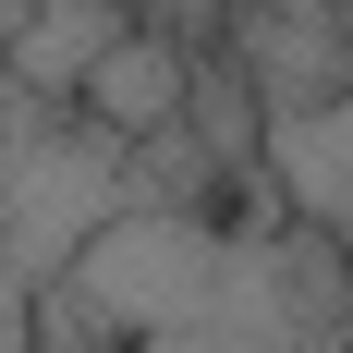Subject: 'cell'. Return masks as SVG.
Masks as SVG:
<instances>
[{
	"mask_svg": "<svg viewBox=\"0 0 353 353\" xmlns=\"http://www.w3.org/2000/svg\"><path fill=\"white\" fill-rule=\"evenodd\" d=\"M122 353H353V244L317 219H195L122 208L61 268Z\"/></svg>",
	"mask_w": 353,
	"mask_h": 353,
	"instance_id": "6da1fadb",
	"label": "cell"
},
{
	"mask_svg": "<svg viewBox=\"0 0 353 353\" xmlns=\"http://www.w3.org/2000/svg\"><path fill=\"white\" fill-rule=\"evenodd\" d=\"M122 208H134V134H110L73 98H25V122L0 134V256L25 281H61Z\"/></svg>",
	"mask_w": 353,
	"mask_h": 353,
	"instance_id": "7a4b0ae2",
	"label": "cell"
},
{
	"mask_svg": "<svg viewBox=\"0 0 353 353\" xmlns=\"http://www.w3.org/2000/svg\"><path fill=\"white\" fill-rule=\"evenodd\" d=\"M268 159L292 183V219H317V232L353 244V73L305 110H268Z\"/></svg>",
	"mask_w": 353,
	"mask_h": 353,
	"instance_id": "3957f363",
	"label": "cell"
},
{
	"mask_svg": "<svg viewBox=\"0 0 353 353\" xmlns=\"http://www.w3.org/2000/svg\"><path fill=\"white\" fill-rule=\"evenodd\" d=\"M110 37H134L122 0H25V25L0 49V85L12 98H85V73L110 61Z\"/></svg>",
	"mask_w": 353,
	"mask_h": 353,
	"instance_id": "277c9868",
	"label": "cell"
},
{
	"mask_svg": "<svg viewBox=\"0 0 353 353\" xmlns=\"http://www.w3.org/2000/svg\"><path fill=\"white\" fill-rule=\"evenodd\" d=\"M183 98H195V49L134 25V37H110V61L85 73V98H73V110H98L110 134H171Z\"/></svg>",
	"mask_w": 353,
	"mask_h": 353,
	"instance_id": "5b68a950",
	"label": "cell"
},
{
	"mask_svg": "<svg viewBox=\"0 0 353 353\" xmlns=\"http://www.w3.org/2000/svg\"><path fill=\"white\" fill-rule=\"evenodd\" d=\"M0 353H37V281L0 256Z\"/></svg>",
	"mask_w": 353,
	"mask_h": 353,
	"instance_id": "8992f818",
	"label": "cell"
}]
</instances>
